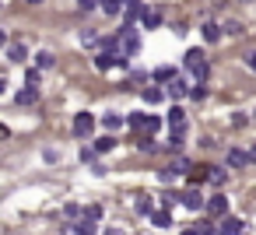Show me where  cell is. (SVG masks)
I'll return each instance as SVG.
<instances>
[{
	"label": "cell",
	"instance_id": "cell-6",
	"mask_svg": "<svg viewBox=\"0 0 256 235\" xmlns=\"http://www.w3.org/2000/svg\"><path fill=\"white\" fill-rule=\"evenodd\" d=\"M182 204L190 207V210H207V200L196 193V190H190V193H182Z\"/></svg>",
	"mask_w": 256,
	"mask_h": 235
},
{
	"label": "cell",
	"instance_id": "cell-4",
	"mask_svg": "<svg viewBox=\"0 0 256 235\" xmlns=\"http://www.w3.org/2000/svg\"><path fill=\"white\" fill-rule=\"evenodd\" d=\"M92 130H95V116H92V112H78V116H74V134H78V137H88Z\"/></svg>",
	"mask_w": 256,
	"mask_h": 235
},
{
	"label": "cell",
	"instance_id": "cell-33",
	"mask_svg": "<svg viewBox=\"0 0 256 235\" xmlns=\"http://www.w3.org/2000/svg\"><path fill=\"white\" fill-rule=\"evenodd\" d=\"M249 162H256V148H252V151H249Z\"/></svg>",
	"mask_w": 256,
	"mask_h": 235
},
{
	"label": "cell",
	"instance_id": "cell-17",
	"mask_svg": "<svg viewBox=\"0 0 256 235\" xmlns=\"http://www.w3.org/2000/svg\"><path fill=\"white\" fill-rule=\"evenodd\" d=\"M137 214H154V204H151V196H148V193H140V196H137Z\"/></svg>",
	"mask_w": 256,
	"mask_h": 235
},
{
	"label": "cell",
	"instance_id": "cell-32",
	"mask_svg": "<svg viewBox=\"0 0 256 235\" xmlns=\"http://www.w3.org/2000/svg\"><path fill=\"white\" fill-rule=\"evenodd\" d=\"M246 67H249V70H256V53H246Z\"/></svg>",
	"mask_w": 256,
	"mask_h": 235
},
{
	"label": "cell",
	"instance_id": "cell-5",
	"mask_svg": "<svg viewBox=\"0 0 256 235\" xmlns=\"http://www.w3.org/2000/svg\"><path fill=\"white\" fill-rule=\"evenodd\" d=\"M224 210H228V196H224V193H214V196L207 200V214H214V218H224Z\"/></svg>",
	"mask_w": 256,
	"mask_h": 235
},
{
	"label": "cell",
	"instance_id": "cell-28",
	"mask_svg": "<svg viewBox=\"0 0 256 235\" xmlns=\"http://www.w3.org/2000/svg\"><path fill=\"white\" fill-rule=\"evenodd\" d=\"M210 182L221 186V182H224V172H221V168H210Z\"/></svg>",
	"mask_w": 256,
	"mask_h": 235
},
{
	"label": "cell",
	"instance_id": "cell-19",
	"mask_svg": "<svg viewBox=\"0 0 256 235\" xmlns=\"http://www.w3.org/2000/svg\"><path fill=\"white\" fill-rule=\"evenodd\" d=\"M36 95H39V92H36V84H28V88L18 95V106H32V102H36Z\"/></svg>",
	"mask_w": 256,
	"mask_h": 235
},
{
	"label": "cell",
	"instance_id": "cell-29",
	"mask_svg": "<svg viewBox=\"0 0 256 235\" xmlns=\"http://www.w3.org/2000/svg\"><path fill=\"white\" fill-rule=\"evenodd\" d=\"M64 214H67V218H78V214H81V207H78V204H67V207H64Z\"/></svg>",
	"mask_w": 256,
	"mask_h": 235
},
{
	"label": "cell",
	"instance_id": "cell-8",
	"mask_svg": "<svg viewBox=\"0 0 256 235\" xmlns=\"http://www.w3.org/2000/svg\"><path fill=\"white\" fill-rule=\"evenodd\" d=\"M168 95H172V98H182V95H193V88H190L182 78H176V81H168Z\"/></svg>",
	"mask_w": 256,
	"mask_h": 235
},
{
	"label": "cell",
	"instance_id": "cell-1",
	"mask_svg": "<svg viewBox=\"0 0 256 235\" xmlns=\"http://www.w3.org/2000/svg\"><path fill=\"white\" fill-rule=\"evenodd\" d=\"M182 67L196 78V84H204V81H207V74H210V70H207V56H204L200 50H190V53H186V60H182Z\"/></svg>",
	"mask_w": 256,
	"mask_h": 235
},
{
	"label": "cell",
	"instance_id": "cell-30",
	"mask_svg": "<svg viewBox=\"0 0 256 235\" xmlns=\"http://www.w3.org/2000/svg\"><path fill=\"white\" fill-rule=\"evenodd\" d=\"M84 214H88V218H95V221H98V218H102V207H98V204H92V207H88V210H84Z\"/></svg>",
	"mask_w": 256,
	"mask_h": 235
},
{
	"label": "cell",
	"instance_id": "cell-21",
	"mask_svg": "<svg viewBox=\"0 0 256 235\" xmlns=\"http://www.w3.org/2000/svg\"><path fill=\"white\" fill-rule=\"evenodd\" d=\"M144 25H148V28H158V25H162V14H158V11H144Z\"/></svg>",
	"mask_w": 256,
	"mask_h": 235
},
{
	"label": "cell",
	"instance_id": "cell-23",
	"mask_svg": "<svg viewBox=\"0 0 256 235\" xmlns=\"http://www.w3.org/2000/svg\"><path fill=\"white\" fill-rule=\"evenodd\" d=\"M36 64H39V70L53 67V53H39V56H36Z\"/></svg>",
	"mask_w": 256,
	"mask_h": 235
},
{
	"label": "cell",
	"instance_id": "cell-12",
	"mask_svg": "<svg viewBox=\"0 0 256 235\" xmlns=\"http://www.w3.org/2000/svg\"><path fill=\"white\" fill-rule=\"evenodd\" d=\"M102 126L112 134V130H120V126H123V116H116V112H106V116H102Z\"/></svg>",
	"mask_w": 256,
	"mask_h": 235
},
{
	"label": "cell",
	"instance_id": "cell-22",
	"mask_svg": "<svg viewBox=\"0 0 256 235\" xmlns=\"http://www.w3.org/2000/svg\"><path fill=\"white\" fill-rule=\"evenodd\" d=\"M154 78H158V81H176V70H172V67H158Z\"/></svg>",
	"mask_w": 256,
	"mask_h": 235
},
{
	"label": "cell",
	"instance_id": "cell-13",
	"mask_svg": "<svg viewBox=\"0 0 256 235\" xmlns=\"http://www.w3.org/2000/svg\"><path fill=\"white\" fill-rule=\"evenodd\" d=\"M246 162H249V154H246V151H238V148H232V151H228V165H232V168H238V165H246Z\"/></svg>",
	"mask_w": 256,
	"mask_h": 235
},
{
	"label": "cell",
	"instance_id": "cell-26",
	"mask_svg": "<svg viewBox=\"0 0 256 235\" xmlns=\"http://www.w3.org/2000/svg\"><path fill=\"white\" fill-rule=\"evenodd\" d=\"M168 144H172V148H182V130H172V134H168Z\"/></svg>",
	"mask_w": 256,
	"mask_h": 235
},
{
	"label": "cell",
	"instance_id": "cell-34",
	"mask_svg": "<svg viewBox=\"0 0 256 235\" xmlns=\"http://www.w3.org/2000/svg\"><path fill=\"white\" fill-rule=\"evenodd\" d=\"M28 4H42V0H28Z\"/></svg>",
	"mask_w": 256,
	"mask_h": 235
},
{
	"label": "cell",
	"instance_id": "cell-2",
	"mask_svg": "<svg viewBox=\"0 0 256 235\" xmlns=\"http://www.w3.org/2000/svg\"><path fill=\"white\" fill-rule=\"evenodd\" d=\"M120 50H123V56H134V53L140 50V39H137L134 25H123V28H120Z\"/></svg>",
	"mask_w": 256,
	"mask_h": 235
},
{
	"label": "cell",
	"instance_id": "cell-7",
	"mask_svg": "<svg viewBox=\"0 0 256 235\" xmlns=\"http://www.w3.org/2000/svg\"><path fill=\"white\" fill-rule=\"evenodd\" d=\"M218 232H221V235H242V221H238V218H221Z\"/></svg>",
	"mask_w": 256,
	"mask_h": 235
},
{
	"label": "cell",
	"instance_id": "cell-25",
	"mask_svg": "<svg viewBox=\"0 0 256 235\" xmlns=\"http://www.w3.org/2000/svg\"><path fill=\"white\" fill-rule=\"evenodd\" d=\"M224 32H228V36H242L246 28H242V22H228V25H224Z\"/></svg>",
	"mask_w": 256,
	"mask_h": 235
},
{
	"label": "cell",
	"instance_id": "cell-15",
	"mask_svg": "<svg viewBox=\"0 0 256 235\" xmlns=\"http://www.w3.org/2000/svg\"><path fill=\"white\" fill-rule=\"evenodd\" d=\"M151 224H158V228H168V224H172V214H168V207H165V210H154V214H151Z\"/></svg>",
	"mask_w": 256,
	"mask_h": 235
},
{
	"label": "cell",
	"instance_id": "cell-31",
	"mask_svg": "<svg viewBox=\"0 0 256 235\" xmlns=\"http://www.w3.org/2000/svg\"><path fill=\"white\" fill-rule=\"evenodd\" d=\"M78 4H81V11H95V8H98V0H78Z\"/></svg>",
	"mask_w": 256,
	"mask_h": 235
},
{
	"label": "cell",
	"instance_id": "cell-20",
	"mask_svg": "<svg viewBox=\"0 0 256 235\" xmlns=\"http://www.w3.org/2000/svg\"><path fill=\"white\" fill-rule=\"evenodd\" d=\"M162 98H165V92H162V88H144V102H151V106H154V102H162Z\"/></svg>",
	"mask_w": 256,
	"mask_h": 235
},
{
	"label": "cell",
	"instance_id": "cell-14",
	"mask_svg": "<svg viewBox=\"0 0 256 235\" xmlns=\"http://www.w3.org/2000/svg\"><path fill=\"white\" fill-rule=\"evenodd\" d=\"M186 176H190L193 182H204V179H210V165H196V168H190Z\"/></svg>",
	"mask_w": 256,
	"mask_h": 235
},
{
	"label": "cell",
	"instance_id": "cell-11",
	"mask_svg": "<svg viewBox=\"0 0 256 235\" xmlns=\"http://www.w3.org/2000/svg\"><path fill=\"white\" fill-rule=\"evenodd\" d=\"M168 123H172V130H182L186 116H182V109H179V106H172V109H168Z\"/></svg>",
	"mask_w": 256,
	"mask_h": 235
},
{
	"label": "cell",
	"instance_id": "cell-3",
	"mask_svg": "<svg viewBox=\"0 0 256 235\" xmlns=\"http://www.w3.org/2000/svg\"><path fill=\"white\" fill-rule=\"evenodd\" d=\"M126 123H130L137 134H140V130H144V134H154V130L162 126V120H158V116H148V112H134Z\"/></svg>",
	"mask_w": 256,
	"mask_h": 235
},
{
	"label": "cell",
	"instance_id": "cell-24",
	"mask_svg": "<svg viewBox=\"0 0 256 235\" xmlns=\"http://www.w3.org/2000/svg\"><path fill=\"white\" fill-rule=\"evenodd\" d=\"M112 144H116V137H112V134H109V137H98V144H95V151H109Z\"/></svg>",
	"mask_w": 256,
	"mask_h": 235
},
{
	"label": "cell",
	"instance_id": "cell-16",
	"mask_svg": "<svg viewBox=\"0 0 256 235\" xmlns=\"http://www.w3.org/2000/svg\"><path fill=\"white\" fill-rule=\"evenodd\" d=\"M204 39H207V42H218V39H221V25L207 22V25H204Z\"/></svg>",
	"mask_w": 256,
	"mask_h": 235
},
{
	"label": "cell",
	"instance_id": "cell-27",
	"mask_svg": "<svg viewBox=\"0 0 256 235\" xmlns=\"http://www.w3.org/2000/svg\"><path fill=\"white\" fill-rule=\"evenodd\" d=\"M168 168H172V172H176V176H179V172H190V162H182V158H179V162H172V165H168Z\"/></svg>",
	"mask_w": 256,
	"mask_h": 235
},
{
	"label": "cell",
	"instance_id": "cell-10",
	"mask_svg": "<svg viewBox=\"0 0 256 235\" xmlns=\"http://www.w3.org/2000/svg\"><path fill=\"white\" fill-rule=\"evenodd\" d=\"M25 56H28V50H25L22 42H11V46H8V60H14V64H22Z\"/></svg>",
	"mask_w": 256,
	"mask_h": 235
},
{
	"label": "cell",
	"instance_id": "cell-9",
	"mask_svg": "<svg viewBox=\"0 0 256 235\" xmlns=\"http://www.w3.org/2000/svg\"><path fill=\"white\" fill-rule=\"evenodd\" d=\"M74 235H95V218H88V214H84V218L74 224Z\"/></svg>",
	"mask_w": 256,
	"mask_h": 235
},
{
	"label": "cell",
	"instance_id": "cell-18",
	"mask_svg": "<svg viewBox=\"0 0 256 235\" xmlns=\"http://www.w3.org/2000/svg\"><path fill=\"white\" fill-rule=\"evenodd\" d=\"M123 8H126V0H102V11L106 14H120Z\"/></svg>",
	"mask_w": 256,
	"mask_h": 235
}]
</instances>
